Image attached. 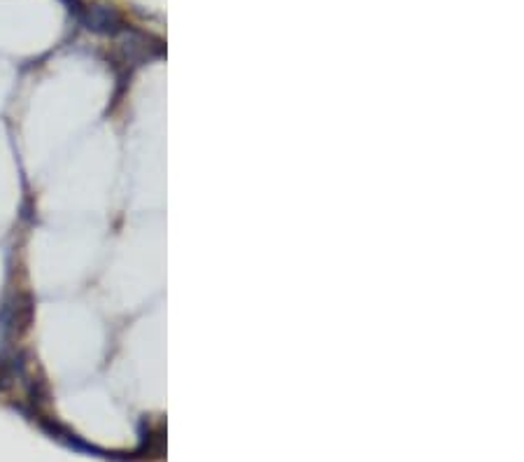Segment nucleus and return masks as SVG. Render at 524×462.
<instances>
[{"mask_svg":"<svg viewBox=\"0 0 524 462\" xmlns=\"http://www.w3.org/2000/svg\"><path fill=\"white\" fill-rule=\"evenodd\" d=\"M119 22H122V17L113 5H94L86 12L89 29L98 31V33H113V31H117Z\"/></svg>","mask_w":524,"mask_h":462,"instance_id":"1","label":"nucleus"}]
</instances>
